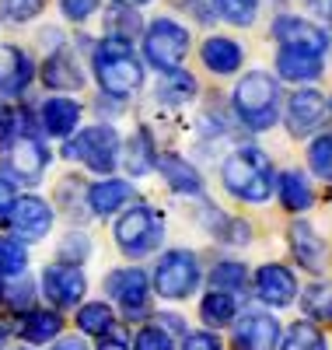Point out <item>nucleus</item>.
Returning a JSON list of instances; mask_svg holds the SVG:
<instances>
[{
    "label": "nucleus",
    "mask_w": 332,
    "mask_h": 350,
    "mask_svg": "<svg viewBox=\"0 0 332 350\" xmlns=\"http://www.w3.org/2000/svg\"><path fill=\"white\" fill-rule=\"evenodd\" d=\"M224 186L245 203H266L273 193V161L259 148H238L224 161Z\"/></svg>",
    "instance_id": "nucleus-1"
},
{
    "label": "nucleus",
    "mask_w": 332,
    "mask_h": 350,
    "mask_svg": "<svg viewBox=\"0 0 332 350\" xmlns=\"http://www.w3.org/2000/svg\"><path fill=\"white\" fill-rule=\"evenodd\" d=\"M234 112L249 130L262 133L280 120V88L266 70H252L234 88Z\"/></svg>",
    "instance_id": "nucleus-2"
},
{
    "label": "nucleus",
    "mask_w": 332,
    "mask_h": 350,
    "mask_svg": "<svg viewBox=\"0 0 332 350\" xmlns=\"http://www.w3.org/2000/svg\"><path fill=\"white\" fill-rule=\"evenodd\" d=\"M95 74H98V81L109 95L137 92L140 81H143V70H140V60L130 49V39L105 36V42H98V49H95Z\"/></svg>",
    "instance_id": "nucleus-3"
},
{
    "label": "nucleus",
    "mask_w": 332,
    "mask_h": 350,
    "mask_svg": "<svg viewBox=\"0 0 332 350\" xmlns=\"http://www.w3.org/2000/svg\"><path fill=\"white\" fill-rule=\"evenodd\" d=\"M186 53H189V32L178 21L171 18H158L154 25L147 28V36H143V56L150 64H154L158 70H178L186 60Z\"/></svg>",
    "instance_id": "nucleus-4"
},
{
    "label": "nucleus",
    "mask_w": 332,
    "mask_h": 350,
    "mask_svg": "<svg viewBox=\"0 0 332 350\" xmlns=\"http://www.w3.org/2000/svg\"><path fill=\"white\" fill-rule=\"evenodd\" d=\"M165 239V224L150 207H133L115 224V242L126 256H147L154 252Z\"/></svg>",
    "instance_id": "nucleus-5"
},
{
    "label": "nucleus",
    "mask_w": 332,
    "mask_h": 350,
    "mask_svg": "<svg viewBox=\"0 0 332 350\" xmlns=\"http://www.w3.org/2000/svg\"><path fill=\"white\" fill-rule=\"evenodd\" d=\"M196 284H199V262L193 252L175 249V252L161 256L158 270H154V287L161 298H171V301L189 298L196 291Z\"/></svg>",
    "instance_id": "nucleus-6"
},
{
    "label": "nucleus",
    "mask_w": 332,
    "mask_h": 350,
    "mask_svg": "<svg viewBox=\"0 0 332 350\" xmlns=\"http://www.w3.org/2000/svg\"><path fill=\"white\" fill-rule=\"evenodd\" d=\"M115 154H119V137L112 126H87L67 144V158H77L102 175L115 168Z\"/></svg>",
    "instance_id": "nucleus-7"
},
{
    "label": "nucleus",
    "mask_w": 332,
    "mask_h": 350,
    "mask_svg": "<svg viewBox=\"0 0 332 350\" xmlns=\"http://www.w3.org/2000/svg\"><path fill=\"white\" fill-rule=\"evenodd\" d=\"M105 291L123 305L126 319H140L147 315V295H150V287H147V273L137 270V267H126V270H112L105 277Z\"/></svg>",
    "instance_id": "nucleus-8"
},
{
    "label": "nucleus",
    "mask_w": 332,
    "mask_h": 350,
    "mask_svg": "<svg viewBox=\"0 0 332 350\" xmlns=\"http://www.w3.org/2000/svg\"><path fill=\"white\" fill-rule=\"evenodd\" d=\"M325 116H329V102L322 92H315V88H301V92L290 95L287 102V130L294 137H308L315 133L322 123H325Z\"/></svg>",
    "instance_id": "nucleus-9"
},
{
    "label": "nucleus",
    "mask_w": 332,
    "mask_h": 350,
    "mask_svg": "<svg viewBox=\"0 0 332 350\" xmlns=\"http://www.w3.org/2000/svg\"><path fill=\"white\" fill-rule=\"evenodd\" d=\"M46 165H49V151H46V144H39V137L25 133V137H14L8 144V168L25 186H36L42 179Z\"/></svg>",
    "instance_id": "nucleus-10"
},
{
    "label": "nucleus",
    "mask_w": 332,
    "mask_h": 350,
    "mask_svg": "<svg viewBox=\"0 0 332 350\" xmlns=\"http://www.w3.org/2000/svg\"><path fill=\"white\" fill-rule=\"evenodd\" d=\"M84 273L77 267H70V262H56V267H46L42 273V291H46V298L59 308H74L81 298H84Z\"/></svg>",
    "instance_id": "nucleus-11"
},
{
    "label": "nucleus",
    "mask_w": 332,
    "mask_h": 350,
    "mask_svg": "<svg viewBox=\"0 0 332 350\" xmlns=\"http://www.w3.org/2000/svg\"><path fill=\"white\" fill-rule=\"evenodd\" d=\"M280 343V323L266 312H249L234 326V347L238 350H277Z\"/></svg>",
    "instance_id": "nucleus-12"
},
{
    "label": "nucleus",
    "mask_w": 332,
    "mask_h": 350,
    "mask_svg": "<svg viewBox=\"0 0 332 350\" xmlns=\"http://www.w3.org/2000/svg\"><path fill=\"white\" fill-rule=\"evenodd\" d=\"M53 224V211L49 203L39 196H18L14 211H11V228L21 242H39Z\"/></svg>",
    "instance_id": "nucleus-13"
},
{
    "label": "nucleus",
    "mask_w": 332,
    "mask_h": 350,
    "mask_svg": "<svg viewBox=\"0 0 332 350\" xmlns=\"http://www.w3.org/2000/svg\"><path fill=\"white\" fill-rule=\"evenodd\" d=\"M255 295L273 308H287L297 298V280L280 262H266V267L255 270Z\"/></svg>",
    "instance_id": "nucleus-14"
},
{
    "label": "nucleus",
    "mask_w": 332,
    "mask_h": 350,
    "mask_svg": "<svg viewBox=\"0 0 332 350\" xmlns=\"http://www.w3.org/2000/svg\"><path fill=\"white\" fill-rule=\"evenodd\" d=\"M273 36L280 46H301V49H315V53H325V46H329V36L318 25L294 18V14H280L273 21Z\"/></svg>",
    "instance_id": "nucleus-15"
},
{
    "label": "nucleus",
    "mask_w": 332,
    "mask_h": 350,
    "mask_svg": "<svg viewBox=\"0 0 332 350\" xmlns=\"http://www.w3.org/2000/svg\"><path fill=\"white\" fill-rule=\"evenodd\" d=\"M277 70H280L283 81L308 84V81L322 77V53L301 49V46H280V53H277Z\"/></svg>",
    "instance_id": "nucleus-16"
},
{
    "label": "nucleus",
    "mask_w": 332,
    "mask_h": 350,
    "mask_svg": "<svg viewBox=\"0 0 332 350\" xmlns=\"http://www.w3.org/2000/svg\"><path fill=\"white\" fill-rule=\"evenodd\" d=\"M287 239H290V252H294V259L301 262V267L312 270V273H322V267H325V242L318 239V231L308 221H294L290 231H287Z\"/></svg>",
    "instance_id": "nucleus-17"
},
{
    "label": "nucleus",
    "mask_w": 332,
    "mask_h": 350,
    "mask_svg": "<svg viewBox=\"0 0 332 350\" xmlns=\"http://www.w3.org/2000/svg\"><path fill=\"white\" fill-rule=\"evenodd\" d=\"M32 84V60L18 46H0V92L21 95Z\"/></svg>",
    "instance_id": "nucleus-18"
},
{
    "label": "nucleus",
    "mask_w": 332,
    "mask_h": 350,
    "mask_svg": "<svg viewBox=\"0 0 332 350\" xmlns=\"http://www.w3.org/2000/svg\"><path fill=\"white\" fill-rule=\"evenodd\" d=\"M158 168H161L165 183H168L175 193H186V196H199V193H203L199 172H196L186 158H178V154H161V158H158Z\"/></svg>",
    "instance_id": "nucleus-19"
},
{
    "label": "nucleus",
    "mask_w": 332,
    "mask_h": 350,
    "mask_svg": "<svg viewBox=\"0 0 332 350\" xmlns=\"http://www.w3.org/2000/svg\"><path fill=\"white\" fill-rule=\"evenodd\" d=\"M42 77H46V88H59V92H74V88L84 84V74H81L77 60L67 49H59V53L49 56L46 67H42Z\"/></svg>",
    "instance_id": "nucleus-20"
},
{
    "label": "nucleus",
    "mask_w": 332,
    "mask_h": 350,
    "mask_svg": "<svg viewBox=\"0 0 332 350\" xmlns=\"http://www.w3.org/2000/svg\"><path fill=\"white\" fill-rule=\"evenodd\" d=\"M130 200H133V189H130V183H123V179H105V183H95V186H92V193H87V203H92V211H95V214H102V217L115 214L119 207H126Z\"/></svg>",
    "instance_id": "nucleus-21"
},
{
    "label": "nucleus",
    "mask_w": 332,
    "mask_h": 350,
    "mask_svg": "<svg viewBox=\"0 0 332 350\" xmlns=\"http://www.w3.org/2000/svg\"><path fill=\"white\" fill-rule=\"evenodd\" d=\"M81 120V105L70 98H46L42 105V130L53 137H67Z\"/></svg>",
    "instance_id": "nucleus-22"
},
{
    "label": "nucleus",
    "mask_w": 332,
    "mask_h": 350,
    "mask_svg": "<svg viewBox=\"0 0 332 350\" xmlns=\"http://www.w3.org/2000/svg\"><path fill=\"white\" fill-rule=\"evenodd\" d=\"M203 64L214 70V74H234L241 67V46L224 39V36H214L203 42Z\"/></svg>",
    "instance_id": "nucleus-23"
},
{
    "label": "nucleus",
    "mask_w": 332,
    "mask_h": 350,
    "mask_svg": "<svg viewBox=\"0 0 332 350\" xmlns=\"http://www.w3.org/2000/svg\"><path fill=\"white\" fill-rule=\"evenodd\" d=\"M126 168L133 175H147V172L158 168V151H154V140H150L147 126H140L126 144Z\"/></svg>",
    "instance_id": "nucleus-24"
},
{
    "label": "nucleus",
    "mask_w": 332,
    "mask_h": 350,
    "mask_svg": "<svg viewBox=\"0 0 332 350\" xmlns=\"http://www.w3.org/2000/svg\"><path fill=\"white\" fill-rule=\"evenodd\" d=\"M277 186H280V200H283V207H287V211H308L312 203H315L312 183H308L301 172H294V168L280 175Z\"/></svg>",
    "instance_id": "nucleus-25"
},
{
    "label": "nucleus",
    "mask_w": 332,
    "mask_h": 350,
    "mask_svg": "<svg viewBox=\"0 0 332 350\" xmlns=\"http://www.w3.org/2000/svg\"><path fill=\"white\" fill-rule=\"evenodd\" d=\"M199 315H203V323L206 326H231L234 323V315H238V301H234V295L231 291H210V295L203 298V305H199Z\"/></svg>",
    "instance_id": "nucleus-26"
},
{
    "label": "nucleus",
    "mask_w": 332,
    "mask_h": 350,
    "mask_svg": "<svg viewBox=\"0 0 332 350\" xmlns=\"http://www.w3.org/2000/svg\"><path fill=\"white\" fill-rule=\"evenodd\" d=\"M59 329H64V319H59L56 312H28L21 319V336L28 343H49L53 336H59Z\"/></svg>",
    "instance_id": "nucleus-27"
},
{
    "label": "nucleus",
    "mask_w": 332,
    "mask_h": 350,
    "mask_svg": "<svg viewBox=\"0 0 332 350\" xmlns=\"http://www.w3.org/2000/svg\"><path fill=\"white\" fill-rule=\"evenodd\" d=\"M193 95H196V81H193V74H186V70H168V77L158 84V98H161V102L182 105V102H189Z\"/></svg>",
    "instance_id": "nucleus-28"
},
{
    "label": "nucleus",
    "mask_w": 332,
    "mask_h": 350,
    "mask_svg": "<svg viewBox=\"0 0 332 350\" xmlns=\"http://www.w3.org/2000/svg\"><path fill=\"white\" fill-rule=\"evenodd\" d=\"M301 305H305L308 319H315V323H332V284H312Z\"/></svg>",
    "instance_id": "nucleus-29"
},
{
    "label": "nucleus",
    "mask_w": 332,
    "mask_h": 350,
    "mask_svg": "<svg viewBox=\"0 0 332 350\" xmlns=\"http://www.w3.org/2000/svg\"><path fill=\"white\" fill-rule=\"evenodd\" d=\"M77 326L87 333V336H105L112 329V308L105 301H92L77 312Z\"/></svg>",
    "instance_id": "nucleus-30"
},
{
    "label": "nucleus",
    "mask_w": 332,
    "mask_h": 350,
    "mask_svg": "<svg viewBox=\"0 0 332 350\" xmlns=\"http://www.w3.org/2000/svg\"><path fill=\"white\" fill-rule=\"evenodd\" d=\"M280 350H329L325 336L312 326V323H294L280 343Z\"/></svg>",
    "instance_id": "nucleus-31"
},
{
    "label": "nucleus",
    "mask_w": 332,
    "mask_h": 350,
    "mask_svg": "<svg viewBox=\"0 0 332 350\" xmlns=\"http://www.w3.org/2000/svg\"><path fill=\"white\" fill-rule=\"evenodd\" d=\"M210 284H214L217 291H231V295H234V291H241L249 284V270L241 267V262H231V259L217 262L214 273H210Z\"/></svg>",
    "instance_id": "nucleus-32"
},
{
    "label": "nucleus",
    "mask_w": 332,
    "mask_h": 350,
    "mask_svg": "<svg viewBox=\"0 0 332 350\" xmlns=\"http://www.w3.org/2000/svg\"><path fill=\"white\" fill-rule=\"evenodd\" d=\"M214 8H217V14H221L224 21L245 28V25H252L255 14H259V0H214Z\"/></svg>",
    "instance_id": "nucleus-33"
},
{
    "label": "nucleus",
    "mask_w": 332,
    "mask_h": 350,
    "mask_svg": "<svg viewBox=\"0 0 332 350\" xmlns=\"http://www.w3.org/2000/svg\"><path fill=\"white\" fill-rule=\"evenodd\" d=\"M308 165H312V172L318 175V179H329L332 183V133H322V137L312 140Z\"/></svg>",
    "instance_id": "nucleus-34"
},
{
    "label": "nucleus",
    "mask_w": 332,
    "mask_h": 350,
    "mask_svg": "<svg viewBox=\"0 0 332 350\" xmlns=\"http://www.w3.org/2000/svg\"><path fill=\"white\" fill-rule=\"evenodd\" d=\"M28 267L25 245L18 239H0V277H18Z\"/></svg>",
    "instance_id": "nucleus-35"
},
{
    "label": "nucleus",
    "mask_w": 332,
    "mask_h": 350,
    "mask_svg": "<svg viewBox=\"0 0 332 350\" xmlns=\"http://www.w3.org/2000/svg\"><path fill=\"white\" fill-rule=\"evenodd\" d=\"M46 8V0H0V11L11 21H32Z\"/></svg>",
    "instance_id": "nucleus-36"
},
{
    "label": "nucleus",
    "mask_w": 332,
    "mask_h": 350,
    "mask_svg": "<svg viewBox=\"0 0 332 350\" xmlns=\"http://www.w3.org/2000/svg\"><path fill=\"white\" fill-rule=\"evenodd\" d=\"M133 350H175V343H171V336H168L161 326H143V329L137 333Z\"/></svg>",
    "instance_id": "nucleus-37"
},
{
    "label": "nucleus",
    "mask_w": 332,
    "mask_h": 350,
    "mask_svg": "<svg viewBox=\"0 0 332 350\" xmlns=\"http://www.w3.org/2000/svg\"><path fill=\"white\" fill-rule=\"evenodd\" d=\"M109 32L112 36H123L130 39L137 32V14H133V4H123V8H115L112 18H109Z\"/></svg>",
    "instance_id": "nucleus-38"
},
{
    "label": "nucleus",
    "mask_w": 332,
    "mask_h": 350,
    "mask_svg": "<svg viewBox=\"0 0 332 350\" xmlns=\"http://www.w3.org/2000/svg\"><path fill=\"white\" fill-rule=\"evenodd\" d=\"M59 8H64V14L70 21H84L98 11V0H59Z\"/></svg>",
    "instance_id": "nucleus-39"
},
{
    "label": "nucleus",
    "mask_w": 332,
    "mask_h": 350,
    "mask_svg": "<svg viewBox=\"0 0 332 350\" xmlns=\"http://www.w3.org/2000/svg\"><path fill=\"white\" fill-rule=\"evenodd\" d=\"M18 126H21L18 112H14V109H8L4 102H0V144H11V140H14V133H18Z\"/></svg>",
    "instance_id": "nucleus-40"
},
{
    "label": "nucleus",
    "mask_w": 332,
    "mask_h": 350,
    "mask_svg": "<svg viewBox=\"0 0 332 350\" xmlns=\"http://www.w3.org/2000/svg\"><path fill=\"white\" fill-rule=\"evenodd\" d=\"M182 350H221V340L214 333H189Z\"/></svg>",
    "instance_id": "nucleus-41"
},
{
    "label": "nucleus",
    "mask_w": 332,
    "mask_h": 350,
    "mask_svg": "<svg viewBox=\"0 0 332 350\" xmlns=\"http://www.w3.org/2000/svg\"><path fill=\"white\" fill-rule=\"evenodd\" d=\"M14 203H18V193H14L11 179H4V175H0V217H11Z\"/></svg>",
    "instance_id": "nucleus-42"
},
{
    "label": "nucleus",
    "mask_w": 332,
    "mask_h": 350,
    "mask_svg": "<svg viewBox=\"0 0 332 350\" xmlns=\"http://www.w3.org/2000/svg\"><path fill=\"white\" fill-rule=\"evenodd\" d=\"M49 350H87V347H84V340H77V336H67V340H56Z\"/></svg>",
    "instance_id": "nucleus-43"
},
{
    "label": "nucleus",
    "mask_w": 332,
    "mask_h": 350,
    "mask_svg": "<svg viewBox=\"0 0 332 350\" xmlns=\"http://www.w3.org/2000/svg\"><path fill=\"white\" fill-rule=\"evenodd\" d=\"M98 350H126V343L119 340V336H109V340H102V347Z\"/></svg>",
    "instance_id": "nucleus-44"
},
{
    "label": "nucleus",
    "mask_w": 332,
    "mask_h": 350,
    "mask_svg": "<svg viewBox=\"0 0 332 350\" xmlns=\"http://www.w3.org/2000/svg\"><path fill=\"white\" fill-rule=\"evenodd\" d=\"M119 4H147V0H119Z\"/></svg>",
    "instance_id": "nucleus-45"
},
{
    "label": "nucleus",
    "mask_w": 332,
    "mask_h": 350,
    "mask_svg": "<svg viewBox=\"0 0 332 350\" xmlns=\"http://www.w3.org/2000/svg\"><path fill=\"white\" fill-rule=\"evenodd\" d=\"M0 343H4V326H0Z\"/></svg>",
    "instance_id": "nucleus-46"
},
{
    "label": "nucleus",
    "mask_w": 332,
    "mask_h": 350,
    "mask_svg": "<svg viewBox=\"0 0 332 350\" xmlns=\"http://www.w3.org/2000/svg\"><path fill=\"white\" fill-rule=\"evenodd\" d=\"M329 25H332V8H329Z\"/></svg>",
    "instance_id": "nucleus-47"
},
{
    "label": "nucleus",
    "mask_w": 332,
    "mask_h": 350,
    "mask_svg": "<svg viewBox=\"0 0 332 350\" xmlns=\"http://www.w3.org/2000/svg\"><path fill=\"white\" fill-rule=\"evenodd\" d=\"M329 109H332V102H329Z\"/></svg>",
    "instance_id": "nucleus-48"
}]
</instances>
